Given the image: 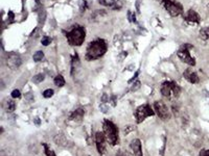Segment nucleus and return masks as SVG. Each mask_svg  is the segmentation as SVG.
Returning a JSON list of instances; mask_svg holds the SVG:
<instances>
[{
    "instance_id": "obj_1",
    "label": "nucleus",
    "mask_w": 209,
    "mask_h": 156,
    "mask_svg": "<svg viewBox=\"0 0 209 156\" xmlns=\"http://www.w3.org/2000/svg\"><path fill=\"white\" fill-rule=\"evenodd\" d=\"M107 42L104 39H95L92 42H90L89 45H88L85 58L87 60H99V58L104 56V53L107 52Z\"/></svg>"
},
{
    "instance_id": "obj_2",
    "label": "nucleus",
    "mask_w": 209,
    "mask_h": 156,
    "mask_svg": "<svg viewBox=\"0 0 209 156\" xmlns=\"http://www.w3.org/2000/svg\"><path fill=\"white\" fill-rule=\"evenodd\" d=\"M86 38V30L83 26L74 25L66 31V39L70 46H81Z\"/></svg>"
},
{
    "instance_id": "obj_3",
    "label": "nucleus",
    "mask_w": 209,
    "mask_h": 156,
    "mask_svg": "<svg viewBox=\"0 0 209 156\" xmlns=\"http://www.w3.org/2000/svg\"><path fill=\"white\" fill-rule=\"evenodd\" d=\"M103 131L106 136V141L111 146H116L119 142V131L117 126L112 121L104 119L103 121Z\"/></svg>"
},
{
    "instance_id": "obj_4",
    "label": "nucleus",
    "mask_w": 209,
    "mask_h": 156,
    "mask_svg": "<svg viewBox=\"0 0 209 156\" xmlns=\"http://www.w3.org/2000/svg\"><path fill=\"white\" fill-rule=\"evenodd\" d=\"M160 92L165 98H177L180 95L181 89L175 81H164L161 84Z\"/></svg>"
},
{
    "instance_id": "obj_5",
    "label": "nucleus",
    "mask_w": 209,
    "mask_h": 156,
    "mask_svg": "<svg viewBox=\"0 0 209 156\" xmlns=\"http://www.w3.org/2000/svg\"><path fill=\"white\" fill-rule=\"evenodd\" d=\"M155 113H156L155 110L152 108L151 105L148 103H145V104H142V105L137 107L136 110L134 112V116H135L136 122L138 123V124H140V123H142L146 118L153 117Z\"/></svg>"
},
{
    "instance_id": "obj_6",
    "label": "nucleus",
    "mask_w": 209,
    "mask_h": 156,
    "mask_svg": "<svg viewBox=\"0 0 209 156\" xmlns=\"http://www.w3.org/2000/svg\"><path fill=\"white\" fill-rule=\"evenodd\" d=\"M191 48H192L191 44H183L182 46L179 48L177 55H178V57L180 58V60H182L183 63L187 64V65H189V66H195V57H192L190 54Z\"/></svg>"
},
{
    "instance_id": "obj_7",
    "label": "nucleus",
    "mask_w": 209,
    "mask_h": 156,
    "mask_svg": "<svg viewBox=\"0 0 209 156\" xmlns=\"http://www.w3.org/2000/svg\"><path fill=\"white\" fill-rule=\"evenodd\" d=\"M163 6L172 17H178L183 14V6L176 0H161Z\"/></svg>"
},
{
    "instance_id": "obj_8",
    "label": "nucleus",
    "mask_w": 209,
    "mask_h": 156,
    "mask_svg": "<svg viewBox=\"0 0 209 156\" xmlns=\"http://www.w3.org/2000/svg\"><path fill=\"white\" fill-rule=\"evenodd\" d=\"M154 110L156 112V115L159 117L161 120H164V121H167V120L171 119V112H169V109L167 105L163 102V101H156L154 102Z\"/></svg>"
},
{
    "instance_id": "obj_9",
    "label": "nucleus",
    "mask_w": 209,
    "mask_h": 156,
    "mask_svg": "<svg viewBox=\"0 0 209 156\" xmlns=\"http://www.w3.org/2000/svg\"><path fill=\"white\" fill-rule=\"evenodd\" d=\"M22 60L17 53H9L6 57V65L11 70H17L21 66Z\"/></svg>"
},
{
    "instance_id": "obj_10",
    "label": "nucleus",
    "mask_w": 209,
    "mask_h": 156,
    "mask_svg": "<svg viewBox=\"0 0 209 156\" xmlns=\"http://www.w3.org/2000/svg\"><path fill=\"white\" fill-rule=\"evenodd\" d=\"M94 139L96 143V149L100 155H104L106 153V146H104V141H106V136L104 132H96L94 135Z\"/></svg>"
},
{
    "instance_id": "obj_11",
    "label": "nucleus",
    "mask_w": 209,
    "mask_h": 156,
    "mask_svg": "<svg viewBox=\"0 0 209 156\" xmlns=\"http://www.w3.org/2000/svg\"><path fill=\"white\" fill-rule=\"evenodd\" d=\"M130 148L133 152L134 156H143L142 148H141V141L139 138H134L130 143Z\"/></svg>"
},
{
    "instance_id": "obj_12",
    "label": "nucleus",
    "mask_w": 209,
    "mask_h": 156,
    "mask_svg": "<svg viewBox=\"0 0 209 156\" xmlns=\"http://www.w3.org/2000/svg\"><path fill=\"white\" fill-rule=\"evenodd\" d=\"M85 116V110L82 107H77L76 109H74L69 116V121L72 122H82Z\"/></svg>"
},
{
    "instance_id": "obj_13",
    "label": "nucleus",
    "mask_w": 209,
    "mask_h": 156,
    "mask_svg": "<svg viewBox=\"0 0 209 156\" xmlns=\"http://www.w3.org/2000/svg\"><path fill=\"white\" fill-rule=\"evenodd\" d=\"M184 20L186 22H189V23H200V16L197 12H195L194 9H189V11L186 13L184 16Z\"/></svg>"
},
{
    "instance_id": "obj_14",
    "label": "nucleus",
    "mask_w": 209,
    "mask_h": 156,
    "mask_svg": "<svg viewBox=\"0 0 209 156\" xmlns=\"http://www.w3.org/2000/svg\"><path fill=\"white\" fill-rule=\"evenodd\" d=\"M183 76L186 80L188 81V82H190L192 84H195V83H199V76L198 74L195 72V71H191L190 69H186L184 71V73H183Z\"/></svg>"
},
{
    "instance_id": "obj_15",
    "label": "nucleus",
    "mask_w": 209,
    "mask_h": 156,
    "mask_svg": "<svg viewBox=\"0 0 209 156\" xmlns=\"http://www.w3.org/2000/svg\"><path fill=\"white\" fill-rule=\"evenodd\" d=\"M2 106H3V108L5 109L6 112H15V109H16L15 101L14 100H12V99H9V98L5 99L4 101H3Z\"/></svg>"
},
{
    "instance_id": "obj_16",
    "label": "nucleus",
    "mask_w": 209,
    "mask_h": 156,
    "mask_svg": "<svg viewBox=\"0 0 209 156\" xmlns=\"http://www.w3.org/2000/svg\"><path fill=\"white\" fill-rule=\"evenodd\" d=\"M78 65H80V58H78V55L76 53L71 57V75H74V72L76 71Z\"/></svg>"
},
{
    "instance_id": "obj_17",
    "label": "nucleus",
    "mask_w": 209,
    "mask_h": 156,
    "mask_svg": "<svg viewBox=\"0 0 209 156\" xmlns=\"http://www.w3.org/2000/svg\"><path fill=\"white\" fill-rule=\"evenodd\" d=\"M54 84L57 86L62 87V86H64V84H65V79H64V77L62 76V75H57V76L54 77Z\"/></svg>"
},
{
    "instance_id": "obj_18",
    "label": "nucleus",
    "mask_w": 209,
    "mask_h": 156,
    "mask_svg": "<svg viewBox=\"0 0 209 156\" xmlns=\"http://www.w3.org/2000/svg\"><path fill=\"white\" fill-rule=\"evenodd\" d=\"M200 37L203 40H209V27H204L200 30Z\"/></svg>"
},
{
    "instance_id": "obj_19",
    "label": "nucleus",
    "mask_w": 209,
    "mask_h": 156,
    "mask_svg": "<svg viewBox=\"0 0 209 156\" xmlns=\"http://www.w3.org/2000/svg\"><path fill=\"white\" fill-rule=\"evenodd\" d=\"M43 147H44V152H45V155L46 156H57L47 144H43Z\"/></svg>"
},
{
    "instance_id": "obj_20",
    "label": "nucleus",
    "mask_w": 209,
    "mask_h": 156,
    "mask_svg": "<svg viewBox=\"0 0 209 156\" xmlns=\"http://www.w3.org/2000/svg\"><path fill=\"white\" fill-rule=\"evenodd\" d=\"M32 58H34V60L37 61V63H38V61H41L44 58V53L42 51H37L34 54V57H32Z\"/></svg>"
},
{
    "instance_id": "obj_21",
    "label": "nucleus",
    "mask_w": 209,
    "mask_h": 156,
    "mask_svg": "<svg viewBox=\"0 0 209 156\" xmlns=\"http://www.w3.org/2000/svg\"><path fill=\"white\" fill-rule=\"evenodd\" d=\"M44 74H38V75H35L34 78H32V81H34L35 83H40L42 81L44 80Z\"/></svg>"
},
{
    "instance_id": "obj_22",
    "label": "nucleus",
    "mask_w": 209,
    "mask_h": 156,
    "mask_svg": "<svg viewBox=\"0 0 209 156\" xmlns=\"http://www.w3.org/2000/svg\"><path fill=\"white\" fill-rule=\"evenodd\" d=\"M51 38L50 37H47V35H45V37H43L42 38V40H41V43H42V45L43 46H48L50 43H51Z\"/></svg>"
},
{
    "instance_id": "obj_23",
    "label": "nucleus",
    "mask_w": 209,
    "mask_h": 156,
    "mask_svg": "<svg viewBox=\"0 0 209 156\" xmlns=\"http://www.w3.org/2000/svg\"><path fill=\"white\" fill-rule=\"evenodd\" d=\"M52 95H54V91H52L51 89H48V90L44 91L43 92L44 98H50V97H52Z\"/></svg>"
},
{
    "instance_id": "obj_24",
    "label": "nucleus",
    "mask_w": 209,
    "mask_h": 156,
    "mask_svg": "<svg viewBox=\"0 0 209 156\" xmlns=\"http://www.w3.org/2000/svg\"><path fill=\"white\" fill-rule=\"evenodd\" d=\"M133 130H135V126L134 125H128V126H126V127L123 128V132H125V134L127 135L129 132L133 131Z\"/></svg>"
},
{
    "instance_id": "obj_25",
    "label": "nucleus",
    "mask_w": 209,
    "mask_h": 156,
    "mask_svg": "<svg viewBox=\"0 0 209 156\" xmlns=\"http://www.w3.org/2000/svg\"><path fill=\"white\" fill-rule=\"evenodd\" d=\"M20 92H19V90H14L13 92L11 93V96H12V98H19L20 97Z\"/></svg>"
},
{
    "instance_id": "obj_26",
    "label": "nucleus",
    "mask_w": 209,
    "mask_h": 156,
    "mask_svg": "<svg viewBox=\"0 0 209 156\" xmlns=\"http://www.w3.org/2000/svg\"><path fill=\"white\" fill-rule=\"evenodd\" d=\"M116 156H130V154L128 153L127 151H123V150H119L117 151L116 153Z\"/></svg>"
},
{
    "instance_id": "obj_27",
    "label": "nucleus",
    "mask_w": 209,
    "mask_h": 156,
    "mask_svg": "<svg viewBox=\"0 0 209 156\" xmlns=\"http://www.w3.org/2000/svg\"><path fill=\"white\" fill-rule=\"evenodd\" d=\"M128 18H129V21H131V22H135V16H134V14L131 11H129V13H128Z\"/></svg>"
},
{
    "instance_id": "obj_28",
    "label": "nucleus",
    "mask_w": 209,
    "mask_h": 156,
    "mask_svg": "<svg viewBox=\"0 0 209 156\" xmlns=\"http://www.w3.org/2000/svg\"><path fill=\"white\" fill-rule=\"evenodd\" d=\"M199 156H209V150H205V149H203V150H201L200 154H199Z\"/></svg>"
},
{
    "instance_id": "obj_29",
    "label": "nucleus",
    "mask_w": 209,
    "mask_h": 156,
    "mask_svg": "<svg viewBox=\"0 0 209 156\" xmlns=\"http://www.w3.org/2000/svg\"><path fill=\"white\" fill-rule=\"evenodd\" d=\"M133 86H134V87H132V89H131V91H136L137 89H139V87H140V81H136L135 84H134Z\"/></svg>"
},
{
    "instance_id": "obj_30",
    "label": "nucleus",
    "mask_w": 209,
    "mask_h": 156,
    "mask_svg": "<svg viewBox=\"0 0 209 156\" xmlns=\"http://www.w3.org/2000/svg\"><path fill=\"white\" fill-rule=\"evenodd\" d=\"M25 98L27 99V100H29V101H34V97H32V94H31V93H29V94L27 93V94H26Z\"/></svg>"
},
{
    "instance_id": "obj_31",
    "label": "nucleus",
    "mask_w": 209,
    "mask_h": 156,
    "mask_svg": "<svg viewBox=\"0 0 209 156\" xmlns=\"http://www.w3.org/2000/svg\"><path fill=\"white\" fill-rule=\"evenodd\" d=\"M108 100H109V99H108V95H107V94H104L103 97H102V103H107Z\"/></svg>"
},
{
    "instance_id": "obj_32",
    "label": "nucleus",
    "mask_w": 209,
    "mask_h": 156,
    "mask_svg": "<svg viewBox=\"0 0 209 156\" xmlns=\"http://www.w3.org/2000/svg\"><path fill=\"white\" fill-rule=\"evenodd\" d=\"M8 20L11 21V22H12L13 20H14V14H13L12 12H9V13H8Z\"/></svg>"
}]
</instances>
